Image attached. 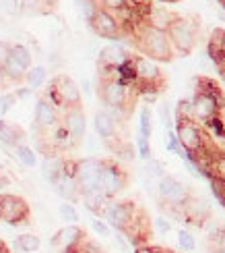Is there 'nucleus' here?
Returning <instances> with one entry per match:
<instances>
[{"instance_id": "39", "label": "nucleus", "mask_w": 225, "mask_h": 253, "mask_svg": "<svg viewBox=\"0 0 225 253\" xmlns=\"http://www.w3.org/2000/svg\"><path fill=\"white\" fill-rule=\"evenodd\" d=\"M15 100H17V93H2L0 96V119H4V114L10 110Z\"/></svg>"}, {"instance_id": "28", "label": "nucleus", "mask_w": 225, "mask_h": 253, "mask_svg": "<svg viewBox=\"0 0 225 253\" xmlns=\"http://www.w3.org/2000/svg\"><path fill=\"white\" fill-rule=\"evenodd\" d=\"M46 77H48V73H46L44 67H31V69L27 71L25 83H27L31 89H39V87L46 83Z\"/></svg>"}, {"instance_id": "2", "label": "nucleus", "mask_w": 225, "mask_h": 253, "mask_svg": "<svg viewBox=\"0 0 225 253\" xmlns=\"http://www.w3.org/2000/svg\"><path fill=\"white\" fill-rule=\"evenodd\" d=\"M194 106V121L207 125L209 121L217 119L225 110V93L213 79L209 77H196V89L192 98Z\"/></svg>"}, {"instance_id": "32", "label": "nucleus", "mask_w": 225, "mask_h": 253, "mask_svg": "<svg viewBox=\"0 0 225 253\" xmlns=\"http://www.w3.org/2000/svg\"><path fill=\"white\" fill-rule=\"evenodd\" d=\"M132 0H99L101 8H108L112 13H128L132 6H130Z\"/></svg>"}, {"instance_id": "11", "label": "nucleus", "mask_w": 225, "mask_h": 253, "mask_svg": "<svg viewBox=\"0 0 225 253\" xmlns=\"http://www.w3.org/2000/svg\"><path fill=\"white\" fill-rule=\"evenodd\" d=\"M103 170V158H81L74 166V176L81 189V195L101 193L99 191V178Z\"/></svg>"}, {"instance_id": "22", "label": "nucleus", "mask_w": 225, "mask_h": 253, "mask_svg": "<svg viewBox=\"0 0 225 253\" xmlns=\"http://www.w3.org/2000/svg\"><path fill=\"white\" fill-rule=\"evenodd\" d=\"M58 0H19V10L25 15H50L56 10Z\"/></svg>"}, {"instance_id": "13", "label": "nucleus", "mask_w": 225, "mask_h": 253, "mask_svg": "<svg viewBox=\"0 0 225 253\" xmlns=\"http://www.w3.org/2000/svg\"><path fill=\"white\" fill-rule=\"evenodd\" d=\"M143 210L138 208L130 199H122V202H110L108 208L103 210V218L110 226H114L118 233H126L128 228L134 224Z\"/></svg>"}, {"instance_id": "5", "label": "nucleus", "mask_w": 225, "mask_h": 253, "mask_svg": "<svg viewBox=\"0 0 225 253\" xmlns=\"http://www.w3.org/2000/svg\"><path fill=\"white\" fill-rule=\"evenodd\" d=\"M134 73H136V91L138 93H149L147 100H155V96L165 87V77L161 69L155 60L147 58L143 54H134Z\"/></svg>"}, {"instance_id": "12", "label": "nucleus", "mask_w": 225, "mask_h": 253, "mask_svg": "<svg viewBox=\"0 0 225 253\" xmlns=\"http://www.w3.org/2000/svg\"><path fill=\"white\" fill-rule=\"evenodd\" d=\"M0 220L10 226H29L31 208L23 197L13 193H0Z\"/></svg>"}, {"instance_id": "33", "label": "nucleus", "mask_w": 225, "mask_h": 253, "mask_svg": "<svg viewBox=\"0 0 225 253\" xmlns=\"http://www.w3.org/2000/svg\"><path fill=\"white\" fill-rule=\"evenodd\" d=\"M10 54H13L27 71L31 69V62H33V58H31V52H29L23 44H13V52H10Z\"/></svg>"}, {"instance_id": "49", "label": "nucleus", "mask_w": 225, "mask_h": 253, "mask_svg": "<svg viewBox=\"0 0 225 253\" xmlns=\"http://www.w3.org/2000/svg\"><path fill=\"white\" fill-rule=\"evenodd\" d=\"M159 253H174V251H169V249H161V247H157Z\"/></svg>"}, {"instance_id": "45", "label": "nucleus", "mask_w": 225, "mask_h": 253, "mask_svg": "<svg viewBox=\"0 0 225 253\" xmlns=\"http://www.w3.org/2000/svg\"><path fill=\"white\" fill-rule=\"evenodd\" d=\"M13 85H10V81H8V77H6V73H4V67L0 65V91L4 93V89H10Z\"/></svg>"}, {"instance_id": "36", "label": "nucleus", "mask_w": 225, "mask_h": 253, "mask_svg": "<svg viewBox=\"0 0 225 253\" xmlns=\"http://www.w3.org/2000/svg\"><path fill=\"white\" fill-rule=\"evenodd\" d=\"M165 145H167V150L169 152H174V154H178L180 158L186 154V150L182 147V143H180V139H178V135H176V131H167V141H165Z\"/></svg>"}, {"instance_id": "35", "label": "nucleus", "mask_w": 225, "mask_h": 253, "mask_svg": "<svg viewBox=\"0 0 225 253\" xmlns=\"http://www.w3.org/2000/svg\"><path fill=\"white\" fill-rule=\"evenodd\" d=\"M58 214H60V218L64 220V222H68V224H77V222H79L77 210H74V206L68 204V202H64V204L58 208Z\"/></svg>"}, {"instance_id": "10", "label": "nucleus", "mask_w": 225, "mask_h": 253, "mask_svg": "<svg viewBox=\"0 0 225 253\" xmlns=\"http://www.w3.org/2000/svg\"><path fill=\"white\" fill-rule=\"evenodd\" d=\"M60 123H62V110H58L44 93H39L33 114V137L35 139H44Z\"/></svg>"}, {"instance_id": "9", "label": "nucleus", "mask_w": 225, "mask_h": 253, "mask_svg": "<svg viewBox=\"0 0 225 253\" xmlns=\"http://www.w3.org/2000/svg\"><path fill=\"white\" fill-rule=\"evenodd\" d=\"M128 185H130V174H128L126 168L118 160H114V158H103L99 191L112 202L118 193H122L124 189H128Z\"/></svg>"}, {"instance_id": "30", "label": "nucleus", "mask_w": 225, "mask_h": 253, "mask_svg": "<svg viewBox=\"0 0 225 253\" xmlns=\"http://www.w3.org/2000/svg\"><path fill=\"white\" fill-rule=\"evenodd\" d=\"M176 121H194V106L192 100L182 98L176 106Z\"/></svg>"}, {"instance_id": "6", "label": "nucleus", "mask_w": 225, "mask_h": 253, "mask_svg": "<svg viewBox=\"0 0 225 253\" xmlns=\"http://www.w3.org/2000/svg\"><path fill=\"white\" fill-rule=\"evenodd\" d=\"M169 42L174 46L176 54H190L192 50L198 44V36H200V25L196 17H182L178 15L174 19V23L167 29Z\"/></svg>"}, {"instance_id": "31", "label": "nucleus", "mask_w": 225, "mask_h": 253, "mask_svg": "<svg viewBox=\"0 0 225 253\" xmlns=\"http://www.w3.org/2000/svg\"><path fill=\"white\" fill-rule=\"evenodd\" d=\"M15 154H17V158H19V162H23V164L29 166V168H33V166L37 164V156H35V152L31 150V147H27L25 143H23V145H19L17 150H15Z\"/></svg>"}, {"instance_id": "14", "label": "nucleus", "mask_w": 225, "mask_h": 253, "mask_svg": "<svg viewBox=\"0 0 225 253\" xmlns=\"http://www.w3.org/2000/svg\"><path fill=\"white\" fill-rule=\"evenodd\" d=\"M89 27L99 38H105V40H120L124 36V23L108 8H99V13L95 15L93 23Z\"/></svg>"}, {"instance_id": "52", "label": "nucleus", "mask_w": 225, "mask_h": 253, "mask_svg": "<svg viewBox=\"0 0 225 253\" xmlns=\"http://www.w3.org/2000/svg\"><path fill=\"white\" fill-rule=\"evenodd\" d=\"M221 114H223V119H225V110H223V112H221Z\"/></svg>"}, {"instance_id": "19", "label": "nucleus", "mask_w": 225, "mask_h": 253, "mask_svg": "<svg viewBox=\"0 0 225 253\" xmlns=\"http://www.w3.org/2000/svg\"><path fill=\"white\" fill-rule=\"evenodd\" d=\"M25 139H27V133H25L23 126H19L17 123L0 119V145L17 150L19 145L25 143Z\"/></svg>"}, {"instance_id": "37", "label": "nucleus", "mask_w": 225, "mask_h": 253, "mask_svg": "<svg viewBox=\"0 0 225 253\" xmlns=\"http://www.w3.org/2000/svg\"><path fill=\"white\" fill-rule=\"evenodd\" d=\"M136 147H138V156H141L143 160H151V143H149V137H145V135L138 133V137H136Z\"/></svg>"}, {"instance_id": "41", "label": "nucleus", "mask_w": 225, "mask_h": 253, "mask_svg": "<svg viewBox=\"0 0 225 253\" xmlns=\"http://www.w3.org/2000/svg\"><path fill=\"white\" fill-rule=\"evenodd\" d=\"M10 52H13V44H10V42H0V65H2V62L10 56Z\"/></svg>"}, {"instance_id": "1", "label": "nucleus", "mask_w": 225, "mask_h": 253, "mask_svg": "<svg viewBox=\"0 0 225 253\" xmlns=\"http://www.w3.org/2000/svg\"><path fill=\"white\" fill-rule=\"evenodd\" d=\"M132 42H134L136 50L141 52L143 56L151 58L155 62H169L176 54V50H174V46H171V42H169L167 31L149 25L147 21L136 23Z\"/></svg>"}, {"instance_id": "47", "label": "nucleus", "mask_w": 225, "mask_h": 253, "mask_svg": "<svg viewBox=\"0 0 225 253\" xmlns=\"http://www.w3.org/2000/svg\"><path fill=\"white\" fill-rule=\"evenodd\" d=\"M0 253H10V249H8V245H6V243H4L2 247H0Z\"/></svg>"}, {"instance_id": "40", "label": "nucleus", "mask_w": 225, "mask_h": 253, "mask_svg": "<svg viewBox=\"0 0 225 253\" xmlns=\"http://www.w3.org/2000/svg\"><path fill=\"white\" fill-rule=\"evenodd\" d=\"M91 226H93V230H95V233H97V235H101V237H108V235H110V226L105 224V222H101L99 218H95L93 222H91Z\"/></svg>"}, {"instance_id": "3", "label": "nucleus", "mask_w": 225, "mask_h": 253, "mask_svg": "<svg viewBox=\"0 0 225 253\" xmlns=\"http://www.w3.org/2000/svg\"><path fill=\"white\" fill-rule=\"evenodd\" d=\"M97 96L101 100V104L108 110H116L128 117L136 102V89L122 83L120 79H116L112 75H103L99 73V81H97Z\"/></svg>"}, {"instance_id": "16", "label": "nucleus", "mask_w": 225, "mask_h": 253, "mask_svg": "<svg viewBox=\"0 0 225 253\" xmlns=\"http://www.w3.org/2000/svg\"><path fill=\"white\" fill-rule=\"evenodd\" d=\"M85 241H87V235H85V230L77 224H68V226H64L60 228L58 233L50 239V245L54 247V249H72V247H81Z\"/></svg>"}, {"instance_id": "53", "label": "nucleus", "mask_w": 225, "mask_h": 253, "mask_svg": "<svg viewBox=\"0 0 225 253\" xmlns=\"http://www.w3.org/2000/svg\"><path fill=\"white\" fill-rule=\"evenodd\" d=\"M223 8H225V2H223Z\"/></svg>"}, {"instance_id": "50", "label": "nucleus", "mask_w": 225, "mask_h": 253, "mask_svg": "<svg viewBox=\"0 0 225 253\" xmlns=\"http://www.w3.org/2000/svg\"><path fill=\"white\" fill-rule=\"evenodd\" d=\"M2 245H4V241H2V239H0V247H2Z\"/></svg>"}, {"instance_id": "8", "label": "nucleus", "mask_w": 225, "mask_h": 253, "mask_svg": "<svg viewBox=\"0 0 225 253\" xmlns=\"http://www.w3.org/2000/svg\"><path fill=\"white\" fill-rule=\"evenodd\" d=\"M93 125H95V131H97V135L103 139V143L108 145L114 154H132L130 145H128V141L124 139L122 133H120L122 121H118L108 108L95 112Z\"/></svg>"}, {"instance_id": "34", "label": "nucleus", "mask_w": 225, "mask_h": 253, "mask_svg": "<svg viewBox=\"0 0 225 253\" xmlns=\"http://www.w3.org/2000/svg\"><path fill=\"white\" fill-rule=\"evenodd\" d=\"M145 172H147V176H151V178H161L165 176V166H163V162H159V160H147V164H145Z\"/></svg>"}, {"instance_id": "51", "label": "nucleus", "mask_w": 225, "mask_h": 253, "mask_svg": "<svg viewBox=\"0 0 225 253\" xmlns=\"http://www.w3.org/2000/svg\"><path fill=\"white\" fill-rule=\"evenodd\" d=\"M209 253H221V251H209Z\"/></svg>"}, {"instance_id": "21", "label": "nucleus", "mask_w": 225, "mask_h": 253, "mask_svg": "<svg viewBox=\"0 0 225 253\" xmlns=\"http://www.w3.org/2000/svg\"><path fill=\"white\" fill-rule=\"evenodd\" d=\"M178 15L176 13H171V10H167V8H163V6H149V10H147V23L149 25H153V27H157V29H163V31H167L169 29V25L174 23V19H176Z\"/></svg>"}, {"instance_id": "48", "label": "nucleus", "mask_w": 225, "mask_h": 253, "mask_svg": "<svg viewBox=\"0 0 225 253\" xmlns=\"http://www.w3.org/2000/svg\"><path fill=\"white\" fill-rule=\"evenodd\" d=\"M219 71H221V77H223V81H225V62H223V65H219Z\"/></svg>"}, {"instance_id": "29", "label": "nucleus", "mask_w": 225, "mask_h": 253, "mask_svg": "<svg viewBox=\"0 0 225 253\" xmlns=\"http://www.w3.org/2000/svg\"><path fill=\"white\" fill-rule=\"evenodd\" d=\"M138 133L145 137H151V133H153V114L147 106H143L141 114H138Z\"/></svg>"}, {"instance_id": "26", "label": "nucleus", "mask_w": 225, "mask_h": 253, "mask_svg": "<svg viewBox=\"0 0 225 253\" xmlns=\"http://www.w3.org/2000/svg\"><path fill=\"white\" fill-rule=\"evenodd\" d=\"M39 245H41V241H39L37 235L25 233V235H19V237L15 239V247H17L19 251H23V253H33V251L39 249Z\"/></svg>"}, {"instance_id": "15", "label": "nucleus", "mask_w": 225, "mask_h": 253, "mask_svg": "<svg viewBox=\"0 0 225 253\" xmlns=\"http://www.w3.org/2000/svg\"><path fill=\"white\" fill-rule=\"evenodd\" d=\"M62 126L68 131L74 147H79L87 133V119H85L83 108H68L62 112Z\"/></svg>"}, {"instance_id": "17", "label": "nucleus", "mask_w": 225, "mask_h": 253, "mask_svg": "<svg viewBox=\"0 0 225 253\" xmlns=\"http://www.w3.org/2000/svg\"><path fill=\"white\" fill-rule=\"evenodd\" d=\"M130 58H132V54L122 44H110V46L101 48L99 56H97V67H99V71H114L118 67H122L124 62H128Z\"/></svg>"}, {"instance_id": "27", "label": "nucleus", "mask_w": 225, "mask_h": 253, "mask_svg": "<svg viewBox=\"0 0 225 253\" xmlns=\"http://www.w3.org/2000/svg\"><path fill=\"white\" fill-rule=\"evenodd\" d=\"M207 247H209V251L225 253V226H217L211 230L207 237Z\"/></svg>"}, {"instance_id": "44", "label": "nucleus", "mask_w": 225, "mask_h": 253, "mask_svg": "<svg viewBox=\"0 0 225 253\" xmlns=\"http://www.w3.org/2000/svg\"><path fill=\"white\" fill-rule=\"evenodd\" d=\"M155 226H157V230H159L161 235H165V233H169V230H171V224L167 222L165 218H157V220H155Z\"/></svg>"}, {"instance_id": "42", "label": "nucleus", "mask_w": 225, "mask_h": 253, "mask_svg": "<svg viewBox=\"0 0 225 253\" xmlns=\"http://www.w3.org/2000/svg\"><path fill=\"white\" fill-rule=\"evenodd\" d=\"M81 253H103V249L97 243H93V241H85L81 245Z\"/></svg>"}, {"instance_id": "4", "label": "nucleus", "mask_w": 225, "mask_h": 253, "mask_svg": "<svg viewBox=\"0 0 225 253\" xmlns=\"http://www.w3.org/2000/svg\"><path fill=\"white\" fill-rule=\"evenodd\" d=\"M194 197L190 191V187H186L182 181H178L176 176L165 174L161 181L157 183V199L159 206H161L163 212H167L169 216H174L178 220H182L184 216V210L188 206V202Z\"/></svg>"}, {"instance_id": "20", "label": "nucleus", "mask_w": 225, "mask_h": 253, "mask_svg": "<svg viewBox=\"0 0 225 253\" xmlns=\"http://www.w3.org/2000/svg\"><path fill=\"white\" fill-rule=\"evenodd\" d=\"M64 164H66V158L60 156V154H50L44 158V162H41V172H44V178L48 183L54 185L60 174L64 172Z\"/></svg>"}, {"instance_id": "18", "label": "nucleus", "mask_w": 225, "mask_h": 253, "mask_svg": "<svg viewBox=\"0 0 225 253\" xmlns=\"http://www.w3.org/2000/svg\"><path fill=\"white\" fill-rule=\"evenodd\" d=\"M182 220L188 224H194V226H205L209 220H211V206L207 199H202V197H192L186 210H184V216H182Z\"/></svg>"}, {"instance_id": "46", "label": "nucleus", "mask_w": 225, "mask_h": 253, "mask_svg": "<svg viewBox=\"0 0 225 253\" xmlns=\"http://www.w3.org/2000/svg\"><path fill=\"white\" fill-rule=\"evenodd\" d=\"M134 253H159L157 247L151 245H141V247H134Z\"/></svg>"}, {"instance_id": "38", "label": "nucleus", "mask_w": 225, "mask_h": 253, "mask_svg": "<svg viewBox=\"0 0 225 253\" xmlns=\"http://www.w3.org/2000/svg\"><path fill=\"white\" fill-rule=\"evenodd\" d=\"M178 243H180V247L184 251H194L196 249V241H194V237L188 233V230H180V233H178Z\"/></svg>"}, {"instance_id": "43", "label": "nucleus", "mask_w": 225, "mask_h": 253, "mask_svg": "<svg viewBox=\"0 0 225 253\" xmlns=\"http://www.w3.org/2000/svg\"><path fill=\"white\" fill-rule=\"evenodd\" d=\"M159 114H161V121H163V125H165V129L169 131L171 121H169V108H167V104H161V106H159Z\"/></svg>"}, {"instance_id": "23", "label": "nucleus", "mask_w": 225, "mask_h": 253, "mask_svg": "<svg viewBox=\"0 0 225 253\" xmlns=\"http://www.w3.org/2000/svg\"><path fill=\"white\" fill-rule=\"evenodd\" d=\"M209 56L215 65H223L225 62V29H215L211 34V40H209Z\"/></svg>"}, {"instance_id": "24", "label": "nucleus", "mask_w": 225, "mask_h": 253, "mask_svg": "<svg viewBox=\"0 0 225 253\" xmlns=\"http://www.w3.org/2000/svg\"><path fill=\"white\" fill-rule=\"evenodd\" d=\"M81 202H83L85 208H87L89 212H93L95 216H103V210L108 208L110 199L105 197L103 193H89V195H83Z\"/></svg>"}, {"instance_id": "7", "label": "nucleus", "mask_w": 225, "mask_h": 253, "mask_svg": "<svg viewBox=\"0 0 225 253\" xmlns=\"http://www.w3.org/2000/svg\"><path fill=\"white\" fill-rule=\"evenodd\" d=\"M44 96L54 104L58 110H68V108H83V98H81V89L68 75H56L48 83V89Z\"/></svg>"}, {"instance_id": "25", "label": "nucleus", "mask_w": 225, "mask_h": 253, "mask_svg": "<svg viewBox=\"0 0 225 253\" xmlns=\"http://www.w3.org/2000/svg\"><path fill=\"white\" fill-rule=\"evenodd\" d=\"M74 4H77L79 13H81V17L85 19V23H87V25L93 23L95 15H97L99 8H101L99 0H74Z\"/></svg>"}]
</instances>
